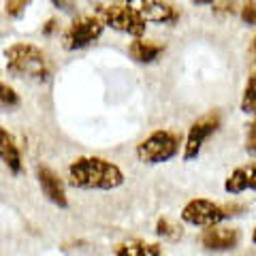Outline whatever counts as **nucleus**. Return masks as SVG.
Wrapping results in <instances>:
<instances>
[{
    "label": "nucleus",
    "instance_id": "7",
    "mask_svg": "<svg viewBox=\"0 0 256 256\" xmlns=\"http://www.w3.org/2000/svg\"><path fill=\"white\" fill-rule=\"evenodd\" d=\"M220 128V114L218 111H210V114H205L203 118H198L194 124L188 128V134H186V141H184V154L182 158L186 160V162H192V160H196L198 154H201V150L205 146V141L212 137V134Z\"/></svg>",
    "mask_w": 256,
    "mask_h": 256
},
{
    "label": "nucleus",
    "instance_id": "10",
    "mask_svg": "<svg viewBox=\"0 0 256 256\" xmlns=\"http://www.w3.org/2000/svg\"><path fill=\"white\" fill-rule=\"evenodd\" d=\"M239 242H242V233H239V228H233V226H212V228H205L201 235V246L210 252L235 250Z\"/></svg>",
    "mask_w": 256,
    "mask_h": 256
},
{
    "label": "nucleus",
    "instance_id": "24",
    "mask_svg": "<svg viewBox=\"0 0 256 256\" xmlns=\"http://www.w3.org/2000/svg\"><path fill=\"white\" fill-rule=\"evenodd\" d=\"M252 244L256 246V226H254V230H252Z\"/></svg>",
    "mask_w": 256,
    "mask_h": 256
},
{
    "label": "nucleus",
    "instance_id": "23",
    "mask_svg": "<svg viewBox=\"0 0 256 256\" xmlns=\"http://www.w3.org/2000/svg\"><path fill=\"white\" fill-rule=\"evenodd\" d=\"M248 54H250V58H252V60H256V34H254V38H252V43H250V52H248Z\"/></svg>",
    "mask_w": 256,
    "mask_h": 256
},
{
    "label": "nucleus",
    "instance_id": "6",
    "mask_svg": "<svg viewBox=\"0 0 256 256\" xmlns=\"http://www.w3.org/2000/svg\"><path fill=\"white\" fill-rule=\"evenodd\" d=\"M180 220L188 226H198V228H212L220 226V222L226 220L224 207L210 201V198H192L180 212Z\"/></svg>",
    "mask_w": 256,
    "mask_h": 256
},
{
    "label": "nucleus",
    "instance_id": "8",
    "mask_svg": "<svg viewBox=\"0 0 256 256\" xmlns=\"http://www.w3.org/2000/svg\"><path fill=\"white\" fill-rule=\"evenodd\" d=\"M146 24H158V26H173L180 20V9L171 2H158V0H139L132 2Z\"/></svg>",
    "mask_w": 256,
    "mask_h": 256
},
{
    "label": "nucleus",
    "instance_id": "2",
    "mask_svg": "<svg viewBox=\"0 0 256 256\" xmlns=\"http://www.w3.org/2000/svg\"><path fill=\"white\" fill-rule=\"evenodd\" d=\"M6 73L15 79H30L43 84L52 77V64L41 47L32 43H13L4 52Z\"/></svg>",
    "mask_w": 256,
    "mask_h": 256
},
{
    "label": "nucleus",
    "instance_id": "9",
    "mask_svg": "<svg viewBox=\"0 0 256 256\" xmlns=\"http://www.w3.org/2000/svg\"><path fill=\"white\" fill-rule=\"evenodd\" d=\"M36 182H38V188H41L47 201L54 203L56 207H60V210H66L68 198H66V190H64V182L60 180L58 173L45 164H38L36 166Z\"/></svg>",
    "mask_w": 256,
    "mask_h": 256
},
{
    "label": "nucleus",
    "instance_id": "5",
    "mask_svg": "<svg viewBox=\"0 0 256 256\" xmlns=\"http://www.w3.org/2000/svg\"><path fill=\"white\" fill-rule=\"evenodd\" d=\"M102 22L98 20V15H82L68 24L62 32V47L68 52L86 50L92 43H96L102 36Z\"/></svg>",
    "mask_w": 256,
    "mask_h": 256
},
{
    "label": "nucleus",
    "instance_id": "15",
    "mask_svg": "<svg viewBox=\"0 0 256 256\" xmlns=\"http://www.w3.org/2000/svg\"><path fill=\"white\" fill-rule=\"evenodd\" d=\"M154 233L158 237H162V239H169V242H178V239L184 237V226L180 222H175L171 218H166V216H162V218L156 220Z\"/></svg>",
    "mask_w": 256,
    "mask_h": 256
},
{
    "label": "nucleus",
    "instance_id": "18",
    "mask_svg": "<svg viewBox=\"0 0 256 256\" xmlns=\"http://www.w3.org/2000/svg\"><path fill=\"white\" fill-rule=\"evenodd\" d=\"M239 15H242L244 24H248V26H256V2H246L242 6V11H239Z\"/></svg>",
    "mask_w": 256,
    "mask_h": 256
},
{
    "label": "nucleus",
    "instance_id": "16",
    "mask_svg": "<svg viewBox=\"0 0 256 256\" xmlns=\"http://www.w3.org/2000/svg\"><path fill=\"white\" fill-rule=\"evenodd\" d=\"M239 109H242L244 114H256V70L246 82L242 100H239Z\"/></svg>",
    "mask_w": 256,
    "mask_h": 256
},
{
    "label": "nucleus",
    "instance_id": "11",
    "mask_svg": "<svg viewBox=\"0 0 256 256\" xmlns=\"http://www.w3.org/2000/svg\"><path fill=\"white\" fill-rule=\"evenodd\" d=\"M248 190L256 192V162H248L244 166H237L228 173V178L224 180V192L226 194H244Z\"/></svg>",
    "mask_w": 256,
    "mask_h": 256
},
{
    "label": "nucleus",
    "instance_id": "1",
    "mask_svg": "<svg viewBox=\"0 0 256 256\" xmlns=\"http://www.w3.org/2000/svg\"><path fill=\"white\" fill-rule=\"evenodd\" d=\"M68 186L77 190H116L126 182L124 171L116 162L98 156H79L66 169Z\"/></svg>",
    "mask_w": 256,
    "mask_h": 256
},
{
    "label": "nucleus",
    "instance_id": "13",
    "mask_svg": "<svg viewBox=\"0 0 256 256\" xmlns=\"http://www.w3.org/2000/svg\"><path fill=\"white\" fill-rule=\"evenodd\" d=\"M114 256H164L158 244H150L143 239H126L114 246Z\"/></svg>",
    "mask_w": 256,
    "mask_h": 256
},
{
    "label": "nucleus",
    "instance_id": "22",
    "mask_svg": "<svg viewBox=\"0 0 256 256\" xmlns=\"http://www.w3.org/2000/svg\"><path fill=\"white\" fill-rule=\"evenodd\" d=\"M56 28H58V22H56V20H47V22H45V26H43V34H45V36L54 34Z\"/></svg>",
    "mask_w": 256,
    "mask_h": 256
},
{
    "label": "nucleus",
    "instance_id": "3",
    "mask_svg": "<svg viewBox=\"0 0 256 256\" xmlns=\"http://www.w3.org/2000/svg\"><path fill=\"white\" fill-rule=\"evenodd\" d=\"M96 13L102 26H107L116 32H124V34L132 38H141L148 30V24L143 22L139 11L134 9L132 2H111V4H96Z\"/></svg>",
    "mask_w": 256,
    "mask_h": 256
},
{
    "label": "nucleus",
    "instance_id": "17",
    "mask_svg": "<svg viewBox=\"0 0 256 256\" xmlns=\"http://www.w3.org/2000/svg\"><path fill=\"white\" fill-rule=\"evenodd\" d=\"M22 105L20 94L13 90L11 86H6L0 82V111H13Z\"/></svg>",
    "mask_w": 256,
    "mask_h": 256
},
{
    "label": "nucleus",
    "instance_id": "4",
    "mask_svg": "<svg viewBox=\"0 0 256 256\" xmlns=\"http://www.w3.org/2000/svg\"><path fill=\"white\" fill-rule=\"evenodd\" d=\"M180 150H182L180 134L166 130V128H158V130L150 132L143 141H139L134 154H137L139 162L143 164H162L173 160L180 154Z\"/></svg>",
    "mask_w": 256,
    "mask_h": 256
},
{
    "label": "nucleus",
    "instance_id": "20",
    "mask_svg": "<svg viewBox=\"0 0 256 256\" xmlns=\"http://www.w3.org/2000/svg\"><path fill=\"white\" fill-rule=\"evenodd\" d=\"M246 150L250 152L252 156H256V120L248 126V139H246Z\"/></svg>",
    "mask_w": 256,
    "mask_h": 256
},
{
    "label": "nucleus",
    "instance_id": "14",
    "mask_svg": "<svg viewBox=\"0 0 256 256\" xmlns=\"http://www.w3.org/2000/svg\"><path fill=\"white\" fill-rule=\"evenodd\" d=\"M164 52L162 43H154V41H146V38H134L128 45V56L139 62V64H152L160 58V54Z\"/></svg>",
    "mask_w": 256,
    "mask_h": 256
},
{
    "label": "nucleus",
    "instance_id": "12",
    "mask_svg": "<svg viewBox=\"0 0 256 256\" xmlns=\"http://www.w3.org/2000/svg\"><path fill=\"white\" fill-rule=\"evenodd\" d=\"M0 160L4 162V166L9 169L13 175H20L24 169L22 162V152L18 141L13 139V134L0 124Z\"/></svg>",
    "mask_w": 256,
    "mask_h": 256
},
{
    "label": "nucleus",
    "instance_id": "19",
    "mask_svg": "<svg viewBox=\"0 0 256 256\" xmlns=\"http://www.w3.org/2000/svg\"><path fill=\"white\" fill-rule=\"evenodd\" d=\"M26 6H28L26 0H18V2L9 0V2H4V11H6V15H11V18H20Z\"/></svg>",
    "mask_w": 256,
    "mask_h": 256
},
{
    "label": "nucleus",
    "instance_id": "21",
    "mask_svg": "<svg viewBox=\"0 0 256 256\" xmlns=\"http://www.w3.org/2000/svg\"><path fill=\"white\" fill-rule=\"evenodd\" d=\"M224 207V214H226V218H233V216H239L246 212V205L242 203H228V205H222Z\"/></svg>",
    "mask_w": 256,
    "mask_h": 256
}]
</instances>
